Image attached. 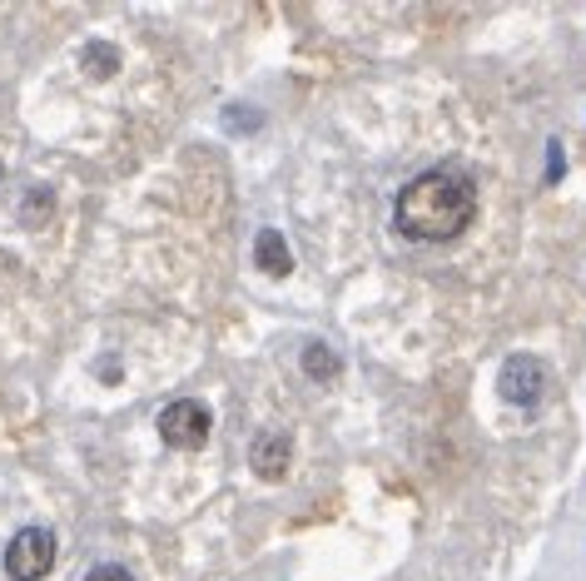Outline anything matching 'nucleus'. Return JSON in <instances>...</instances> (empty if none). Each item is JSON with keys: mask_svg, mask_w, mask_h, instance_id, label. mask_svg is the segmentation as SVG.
<instances>
[{"mask_svg": "<svg viewBox=\"0 0 586 581\" xmlns=\"http://www.w3.org/2000/svg\"><path fill=\"white\" fill-rule=\"evenodd\" d=\"M472 219H477V189L457 169H428L413 184H403L393 199L398 234L418 244H452L472 229Z\"/></svg>", "mask_w": 586, "mask_h": 581, "instance_id": "nucleus-1", "label": "nucleus"}, {"mask_svg": "<svg viewBox=\"0 0 586 581\" xmlns=\"http://www.w3.org/2000/svg\"><path fill=\"white\" fill-rule=\"evenodd\" d=\"M55 567V532L50 527H25L5 547V572L15 581H40Z\"/></svg>", "mask_w": 586, "mask_h": 581, "instance_id": "nucleus-2", "label": "nucleus"}, {"mask_svg": "<svg viewBox=\"0 0 586 581\" xmlns=\"http://www.w3.org/2000/svg\"><path fill=\"white\" fill-rule=\"evenodd\" d=\"M542 393H547V368H542V358L512 353V358L502 363V373H497V398L512 403V408H532Z\"/></svg>", "mask_w": 586, "mask_h": 581, "instance_id": "nucleus-3", "label": "nucleus"}, {"mask_svg": "<svg viewBox=\"0 0 586 581\" xmlns=\"http://www.w3.org/2000/svg\"><path fill=\"white\" fill-rule=\"evenodd\" d=\"M209 428H214L209 408H204V403H189V398H179V403H169V408L159 413V437H164L169 447H179V452L204 447V442H209Z\"/></svg>", "mask_w": 586, "mask_h": 581, "instance_id": "nucleus-4", "label": "nucleus"}, {"mask_svg": "<svg viewBox=\"0 0 586 581\" xmlns=\"http://www.w3.org/2000/svg\"><path fill=\"white\" fill-rule=\"evenodd\" d=\"M289 462H293V442L284 433L254 437V447H249V467H254V477H264V482H284V477H289Z\"/></svg>", "mask_w": 586, "mask_h": 581, "instance_id": "nucleus-5", "label": "nucleus"}, {"mask_svg": "<svg viewBox=\"0 0 586 581\" xmlns=\"http://www.w3.org/2000/svg\"><path fill=\"white\" fill-rule=\"evenodd\" d=\"M254 264L269 274V279H289L293 274V249L289 239L279 234V229H264L259 239H254Z\"/></svg>", "mask_w": 586, "mask_h": 581, "instance_id": "nucleus-6", "label": "nucleus"}, {"mask_svg": "<svg viewBox=\"0 0 586 581\" xmlns=\"http://www.w3.org/2000/svg\"><path fill=\"white\" fill-rule=\"evenodd\" d=\"M80 70H85L90 80H115V75H120V50H115L110 40H90V45L80 50Z\"/></svg>", "mask_w": 586, "mask_h": 581, "instance_id": "nucleus-7", "label": "nucleus"}, {"mask_svg": "<svg viewBox=\"0 0 586 581\" xmlns=\"http://www.w3.org/2000/svg\"><path fill=\"white\" fill-rule=\"evenodd\" d=\"M303 373H308L313 383H333V378L343 373V363H338V353H333L328 343H303Z\"/></svg>", "mask_w": 586, "mask_h": 581, "instance_id": "nucleus-8", "label": "nucleus"}, {"mask_svg": "<svg viewBox=\"0 0 586 581\" xmlns=\"http://www.w3.org/2000/svg\"><path fill=\"white\" fill-rule=\"evenodd\" d=\"M50 209H55L50 189H30V194H25V209H20V219L35 229V224H45V219H50Z\"/></svg>", "mask_w": 586, "mask_h": 581, "instance_id": "nucleus-9", "label": "nucleus"}, {"mask_svg": "<svg viewBox=\"0 0 586 581\" xmlns=\"http://www.w3.org/2000/svg\"><path fill=\"white\" fill-rule=\"evenodd\" d=\"M567 174V154H562V140H547V184H562Z\"/></svg>", "mask_w": 586, "mask_h": 581, "instance_id": "nucleus-10", "label": "nucleus"}, {"mask_svg": "<svg viewBox=\"0 0 586 581\" xmlns=\"http://www.w3.org/2000/svg\"><path fill=\"white\" fill-rule=\"evenodd\" d=\"M85 581H135V577H130L125 567H95V572H90Z\"/></svg>", "mask_w": 586, "mask_h": 581, "instance_id": "nucleus-11", "label": "nucleus"}]
</instances>
